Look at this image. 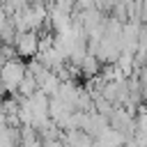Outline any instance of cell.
I'll use <instances>...</instances> for the list:
<instances>
[{
	"label": "cell",
	"mask_w": 147,
	"mask_h": 147,
	"mask_svg": "<svg viewBox=\"0 0 147 147\" xmlns=\"http://www.w3.org/2000/svg\"><path fill=\"white\" fill-rule=\"evenodd\" d=\"M83 69L87 71V76H94V74H96V60H94L92 55H85V57H83Z\"/></svg>",
	"instance_id": "cell-4"
},
{
	"label": "cell",
	"mask_w": 147,
	"mask_h": 147,
	"mask_svg": "<svg viewBox=\"0 0 147 147\" xmlns=\"http://www.w3.org/2000/svg\"><path fill=\"white\" fill-rule=\"evenodd\" d=\"M16 48H18L21 55H32V53H37V37H34L32 32H23V34H18V39H16Z\"/></svg>",
	"instance_id": "cell-2"
},
{
	"label": "cell",
	"mask_w": 147,
	"mask_h": 147,
	"mask_svg": "<svg viewBox=\"0 0 147 147\" xmlns=\"http://www.w3.org/2000/svg\"><path fill=\"white\" fill-rule=\"evenodd\" d=\"M23 78H25V67H23L21 62L7 60V62L0 67V85H2V90H7V92L18 90V85H21Z\"/></svg>",
	"instance_id": "cell-1"
},
{
	"label": "cell",
	"mask_w": 147,
	"mask_h": 147,
	"mask_svg": "<svg viewBox=\"0 0 147 147\" xmlns=\"http://www.w3.org/2000/svg\"><path fill=\"white\" fill-rule=\"evenodd\" d=\"M133 122H136V131L133 133H145L147 136V108H140V113H138V117Z\"/></svg>",
	"instance_id": "cell-3"
}]
</instances>
